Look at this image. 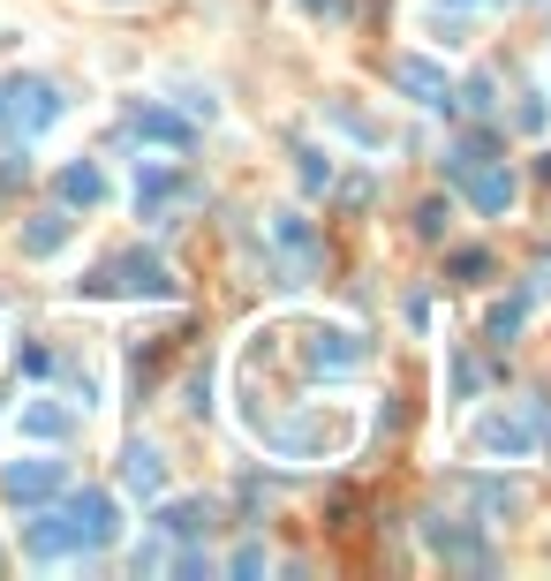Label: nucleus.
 Returning <instances> with one entry per match:
<instances>
[{
    "label": "nucleus",
    "mask_w": 551,
    "mask_h": 581,
    "mask_svg": "<svg viewBox=\"0 0 551 581\" xmlns=\"http://www.w3.org/2000/svg\"><path fill=\"white\" fill-rule=\"evenodd\" d=\"M122 537V513H114V498L106 491H76L61 513H39L31 529H23V551L31 559H69V551H98V543Z\"/></svg>",
    "instance_id": "obj_1"
},
{
    "label": "nucleus",
    "mask_w": 551,
    "mask_h": 581,
    "mask_svg": "<svg viewBox=\"0 0 551 581\" xmlns=\"http://www.w3.org/2000/svg\"><path fill=\"white\" fill-rule=\"evenodd\" d=\"M84 294H128V302H136V294H152V302H167V294H174V272L159 264V257L128 249V257H114V264H98V272H91Z\"/></svg>",
    "instance_id": "obj_2"
},
{
    "label": "nucleus",
    "mask_w": 551,
    "mask_h": 581,
    "mask_svg": "<svg viewBox=\"0 0 551 581\" xmlns=\"http://www.w3.org/2000/svg\"><path fill=\"white\" fill-rule=\"evenodd\" d=\"M544 430H551V415L537 408V401H529V408H513V415H484L476 446H484V454H507V460H521L529 446H537V438H544Z\"/></svg>",
    "instance_id": "obj_3"
},
{
    "label": "nucleus",
    "mask_w": 551,
    "mask_h": 581,
    "mask_svg": "<svg viewBox=\"0 0 551 581\" xmlns=\"http://www.w3.org/2000/svg\"><path fill=\"white\" fill-rule=\"evenodd\" d=\"M61 114H69V98H61V91H53V83H15V91H8V122L23 128V136H39V128H53L61 122Z\"/></svg>",
    "instance_id": "obj_4"
},
{
    "label": "nucleus",
    "mask_w": 551,
    "mask_h": 581,
    "mask_svg": "<svg viewBox=\"0 0 551 581\" xmlns=\"http://www.w3.org/2000/svg\"><path fill=\"white\" fill-rule=\"evenodd\" d=\"M272 446L280 454H333V446H347V423L340 415H295V423L272 430Z\"/></svg>",
    "instance_id": "obj_5"
},
{
    "label": "nucleus",
    "mask_w": 551,
    "mask_h": 581,
    "mask_svg": "<svg viewBox=\"0 0 551 581\" xmlns=\"http://www.w3.org/2000/svg\"><path fill=\"white\" fill-rule=\"evenodd\" d=\"M69 484V468L61 460H15V468H0V498H15V506H39Z\"/></svg>",
    "instance_id": "obj_6"
},
{
    "label": "nucleus",
    "mask_w": 551,
    "mask_h": 581,
    "mask_svg": "<svg viewBox=\"0 0 551 581\" xmlns=\"http://www.w3.org/2000/svg\"><path fill=\"white\" fill-rule=\"evenodd\" d=\"M310 371H325V377H347V371H363L371 363V347L355 340V332H310Z\"/></svg>",
    "instance_id": "obj_7"
},
{
    "label": "nucleus",
    "mask_w": 551,
    "mask_h": 581,
    "mask_svg": "<svg viewBox=\"0 0 551 581\" xmlns=\"http://www.w3.org/2000/svg\"><path fill=\"white\" fill-rule=\"evenodd\" d=\"M454 181L468 189V205H476V211H507V205H513V174H507V166H491V159L461 166Z\"/></svg>",
    "instance_id": "obj_8"
},
{
    "label": "nucleus",
    "mask_w": 551,
    "mask_h": 581,
    "mask_svg": "<svg viewBox=\"0 0 551 581\" xmlns=\"http://www.w3.org/2000/svg\"><path fill=\"white\" fill-rule=\"evenodd\" d=\"M393 83H401L416 106H454V91H446V69H430V61H416V53H401V61H393Z\"/></svg>",
    "instance_id": "obj_9"
},
{
    "label": "nucleus",
    "mask_w": 551,
    "mask_h": 581,
    "mask_svg": "<svg viewBox=\"0 0 551 581\" xmlns=\"http://www.w3.org/2000/svg\"><path fill=\"white\" fill-rule=\"evenodd\" d=\"M174 197H189L181 174H167V166H136V211H144V219H159Z\"/></svg>",
    "instance_id": "obj_10"
},
{
    "label": "nucleus",
    "mask_w": 551,
    "mask_h": 581,
    "mask_svg": "<svg viewBox=\"0 0 551 581\" xmlns=\"http://www.w3.org/2000/svg\"><path fill=\"white\" fill-rule=\"evenodd\" d=\"M122 484H128L136 498H159V491H167V468H159V454H152V446H128V454H122Z\"/></svg>",
    "instance_id": "obj_11"
},
{
    "label": "nucleus",
    "mask_w": 551,
    "mask_h": 581,
    "mask_svg": "<svg viewBox=\"0 0 551 581\" xmlns=\"http://www.w3.org/2000/svg\"><path fill=\"white\" fill-rule=\"evenodd\" d=\"M61 197H69V205H98V197H106V174H98L91 159L61 166Z\"/></svg>",
    "instance_id": "obj_12"
},
{
    "label": "nucleus",
    "mask_w": 551,
    "mask_h": 581,
    "mask_svg": "<svg viewBox=\"0 0 551 581\" xmlns=\"http://www.w3.org/2000/svg\"><path fill=\"white\" fill-rule=\"evenodd\" d=\"M159 529H167V537H205V529H212V506H205V498H181V506L159 513Z\"/></svg>",
    "instance_id": "obj_13"
},
{
    "label": "nucleus",
    "mask_w": 551,
    "mask_h": 581,
    "mask_svg": "<svg viewBox=\"0 0 551 581\" xmlns=\"http://www.w3.org/2000/svg\"><path fill=\"white\" fill-rule=\"evenodd\" d=\"M61 242H69V211H45V219L23 227V249H31V257H53Z\"/></svg>",
    "instance_id": "obj_14"
},
{
    "label": "nucleus",
    "mask_w": 551,
    "mask_h": 581,
    "mask_svg": "<svg viewBox=\"0 0 551 581\" xmlns=\"http://www.w3.org/2000/svg\"><path fill=\"white\" fill-rule=\"evenodd\" d=\"M128 128H136V136H152V144H189V128L174 122V114H159V106H136Z\"/></svg>",
    "instance_id": "obj_15"
},
{
    "label": "nucleus",
    "mask_w": 551,
    "mask_h": 581,
    "mask_svg": "<svg viewBox=\"0 0 551 581\" xmlns=\"http://www.w3.org/2000/svg\"><path fill=\"white\" fill-rule=\"evenodd\" d=\"M23 430H31V438H69V408H23Z\"/></svg>",
    "instance_id": "obj_16"
},
{
    "label": "nucleus",
    "mask_w": 551,
    "mask_h": 581,
    "mask_svg": "<svg viewBox=\"0 0 551 581\" xmlns=\"http://www.w3.org/2000/svg\"><path fill=\"white\" fill-rule=\"evenodd\" d=\"M476 506H484V513H513L521 491H513V484H476Z\"/></svg>",
    "instance_id": "obj_17"
},
{
    "label": "nucleus",
    "mask_w": 551,
    "mask_h": 581,
    "mask_svg": "<svg viewBox=\"0 0 551 581\" xmlns=\"http://www.w3.org/2000/svg\"><path fill=\"white\" fill-rule=\"evenodd\" d=\"M454 106H468V114H491V76H468V91L454 98Z\"/></svg>",
    "instance_id": "obj_18"
},
{
    "label": "nucleus",
    "mask_w": 551,
    "mask_h": 581,
    "mask_svg": "<svg viewBox=\"0 0 551 581\" xmlns=\"http://www.w3.org/2000/svg\"><path fill=\"white\" fill-rule=\"evenodd\" d=\"M454 272H461V280H484V272H491V257H484V249H461V257H454Z\"/></svg>",
    "instance_id": "obj_19"
},
{
    "label": "nucleus",
    "mask_w": 551,
    "mask_h": 581,
    "mask_svg": "<svg viewBox=\"0 0 551 581\" xmlns=\"http://www.w3.org/2000/svg\"><path fill=\"white\" fill-rule=\"evenodd\" d=\"M476 385H484V371H476V363L461 355V363H454V393H476Z\"/></svg>",
    "instance_id": "obj_20"
},
{
    "label": "nucleus",
    "mask_w": 551,
    "mask_h": 581,
    "mask_svg": "<svg viewBox=\"0 0 551 581\" xmlns=\"http://www.w3.org/2000/svg\"><path fill=\"white\" fill-rule=\"evenodd\" d=\"M310 8H325V15H340V8H347V0H310Z\"/></svg>",
    "instance_id": "obj_21"
}]
</instances>
